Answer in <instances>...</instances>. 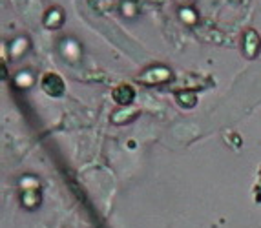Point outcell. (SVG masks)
<instances>
[{
	"instance_id": "obj_3",
	"label": "cell",
	"mask_w": 261,
	"mask_h": 228,
	"mask_svg": "<svg viewBox=\"0 0 261 228\" xmlns=\"http://www.w3.org/2000/svg\"><path fill=\"white\" fill-rule=\"evenodd\" d=\"M64 20H66V15L61 6H51V8H48L42 17V24L46 30H61V27L64 26Z\"/></svg>"
},
{
	"instance_id": "obj_4",
	"label": "cell",
	"mask_w": 261,
	"mask_h": 228,
	"mask_svg": "<svg viewBox=\"0 0 261 228\" xmlns=\"http://www.w3.org/2000/svg\"><path fill=\"white\" fill-rule=\"evenodd\" d=\"M261 48V39L257 35V31L254 30H247L243 33V55L247 59H256L257 53H259Z\"/></svg>"
},
{
	"instance_id": "obj_8",
	"label": "cell",
	"mask_w": 261,
	"mask_h": 228,
	"mask_svg": "<svg viewBox=\"0 0 261 228\" xmlns=\"http://www.w3.org/2000/svg\"><path fill=\"white\" fill-rule=\"evenodd\" d=\"M175 2H177L181 8H187V6H194V2H196V0H175Z\"/></svg>"
},
{
	"instance_id": "obj_9",
	"label": "cell",
	"mask_w": 261,
	"mask_h": 228,
	"mask_svg": "<svg viewBox=\"0 0 261 228\" xmlns=\"http://www.w3.org/2000/svg\"><path fill=\"white\" fill-rule=\"evenodd\" d=\"M122 2H132V0H122Z\"/></svg>"
},
{
	"instance_id": "obj_6",
	"label": "cell",
	"mask_w": 261,
	"mask_h": 228,
	"mask_svg": "<svg viewBox=\"0 0 261 228\" xmlns=\"http://www.w3.org/2000/svg\"><path fill=\"white\" fill-rule=\"evenodd\" d=\"M179 17H181V20H183L185 24H188V26H194V24H197V20H199V15H197V11L194 9V6L179 8Z\"/></svg>"
},
{
	"instance_id": "obj_7",
	"label": "cell",
	"mask_w": 261,
	"mask_h": 228,
	"mask_svg": "<svg viewBox=\"0 0 261 228\" xmlns=\"http://www.w3.org/2000/svg\"><path fill=\"white\" fill-rule=\"evenodd\" d=\"M197 97L194 92H183V93H177V102L179 104H183L185 108H192V106L196 104Z\"/></svg>"
},
{
	"instance_id": "obj_2",
	"label": "cell",
	"mask_w": 261,
	"mask_h": 228,
	"mask_svg": "<svg viewBox=\"0 0 261 228\" xmlns=\"http://www.w3.org/2000/svg\"><path fill=\"white\" fill-rule=\"evenodd\" d=\"M170 77H172V71H170L168 68L161 66V64H153L152 68L144 70L143 73L137 77V80L144 84H159V82L170 80Z\"/></svg>"
},
{
	"instance_id": "obj_1",
	"label": "cell",
	"mask_w": 261,
	"mask_h": 228,
	"mask_svg": "<svg viewBox=\"0 0 261 228\" xmlns=\"http://www.w3.org/2000/svg\"><path fill=\"white\" fill-rule=\"evenodd\" d=\"M40 88L51 97H61L66 92V84L62 80V77L55 71H48L42 75L40 79Z\"/></svg>"
},
{
	"instance_id": "obj_5",
	"label": "cell",
	"mask_w": 261,
	"mask_h": 228,
	"mask_svg": "<svg viewBox=\"0 0 261 228\" xmlns=\"http://www.w3.org/2000/svg\"><path fill=\"white\" fill-rule=\"evenodd\" d=\"M113 99H115V102H119V104H122V106H128L132 101L135 99V90L132 88L130 84H119L117 88L113 90Z\"/></svg>"
}]
</instances>
